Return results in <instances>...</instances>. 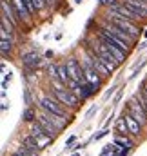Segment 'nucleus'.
I'll return each instance as SVG.
<instances>
[{"mask_svg": "<svg viewBox=\"0 0 147 156\" xmlns=\"http://www.w3.org/2000/svg\"><path fill=\"white\" fill-rule=\"evenodd\" d=\"M37 120L40 122V125L44 127V131H45V133H47L51 138H56V134L60 133V129H58V127H56V125H55L51 120H47V118L44 116V115H38Z\"/></svg>", "mask_w": 147, "mask_h": 156, "instance_id": "obj_14", "label": "nucleus"}, {"mask_svg": "<svg viewBox=\"0 0 147 156\" xmlns=\"http://www.w3.org/2000/svg\"><path fill=\"white\" fill-rule=\"evenodd\" d=\"M116 131L120 134H127L129 133V127H127V122H125V116L124 115H122V118H118V122H116Z\"/></svg>", "mask_w": 147, "mask_h": 156, "instance_id": "obj_22", "label": "nucleus"}, {"mask_svg": "<svg viewBox=\"0 0 147 156\" xmlns=\"http://www.w3.org/2000/svg\"><path fill=\"white\" fill-rule=\"evenodd\" d=\"M145 47H147V40H144V42L140 44V49H145Z\"/></svg>", "mask_w": 147, "mask_h": 156, "instance_id": "obj_30", "label": "nucleus"}, {"mask_svg": "<svg viewBox=\"0 0 147 156\" xmlns=\"http://www.w3.org/2000/svg\"><path fill=\"white\" fill-rule=\"evenodd\" d=\"M144 37H145V40H147V27L144 29Z\"/></svg>", "mask_w": 147, "mask_h": 156, "instance_id": "obj_32", "label": "nucleus"}, {"mask_svg": "<svg viewBox=\"0 0 147 156\" xmlns=\"http://www.w3.org/2000/svg\"><path fill=\"white\" fill-rule=\"evenodd\" d=\"M127 113H129V115H133V116L136 118V120L142 123V127L147 123L145 105H144V102L140 100V96H138V94H136V96H133V98L129 100V104H127Z\"/></svg>", "mask_w": 147, "mask_h": 156, "instance_id": "obj_3", "label": "nucleus"}, {"mask_svg": "<svg viewBox=\"0 0 147 156\" xmlns=\"http://www.w3.org/2000/svg\"><path fill=\"white\" fill-rule=\"evenodd\" d=\"M118 2H122V0H100V5L106 7V9H109V7H113V5H116Z\"/></svg>", "mask_w": 147, "mask_h": 156, "instance_id": "obj_23", "label": "nucleus"}, {"mask_svg": "<svg viewBox=\"0 0 147 156\" xmlns=\"http://www.w3.org/2000/svg\"><path fill=\"white\" fill-rule=\"evenodd\" d=\"M114 144H118L120 147H133V145H134V144L127 138V134H120V133L114 136Z\"/></svg>", "mask_w": 147, "mask_h": 156, "instance_id": "obj_19", "label": "nucleus"}, {"mask_svg": "<svg viewBox=\"0 0 147 156\" xmlns=\"http://www.w3.org/2000/svg\"><path fill=\"white\" fill-rule=\"evenodd\" d=\"M131 149H133V147H122V149H120V153H118V156H129Z\"/></svg>", "mask_w": 147, "mask_h": 156, "instance_id": "obj_28", "label": "nucleus"}, {"mask_svg": "<svg viewBox=\"0 0 147 156\" xmlns=\"http://www.w3.org/2000/svg\"><path fill=\"white\" fill-rule=\"evenodd\" d=\"M96 35H100V37H104V38H107L109 42H113V44H116L120 49H124L125 53H129L131 51V45L127 44V42H124V40H120L118 37H114V35H111V33H107V31H104V29H98L96 31Z\"/></svg>", "mask_w": 147, "mask_h": 156, "instance_id": "obj_15", "label": "nucleus"}, {"mask_svg": "<svg viewBox=\"0 0 147 156\" xmlns=\"http://www.w3.org/2000/svg\"><path fill=\"white\" fill-rule=\"evenodd\" d=\"M22 66H24V69L26 71H35L38 69L40 66H42V58H40V55L35 53V51H31V53H26L24 56H22Z\"/></svg>", "mask_w": 147, "mask_h": 156, "instance_id": "obj_11", "label": "nucleus"}, {"mask_svg": "<svg viewBox=\"0 0 147 156\" xmlns=\"http://www.w3.org/2000/svg\"><path fill=\"white\" fill-rule=\"evenodd\" d=\"M64 107H66V105H64V104H60L53 94H47V96H44V98L40 100V109L49 111V113L58 115V116L67 118V113H66V109H64Z\"/></svg>", "mask_w": 147, "mask_h": 156, "instance_id": "obj_4", "label": "nucleus"}, {"mask_svg": "<svg viewBox=\"0 0 147 156\" xmlns=\"http://www.w3.org/2000/svg\"><path fill=\"white\" fill-rule=\"evenodd\" d=\"M82 69H84L85 80H87L89 83H93V85H96V87H100V85H102V80H104V78L98 75V71L95 69V66H93V62L89 60V56L82 62Z\"/></svg>", "mask_w": 147, "mask_h": 156, "instance_id": "obj_7", "label": "nucleus"}, {"mask_svg": "<svg viewBox=\"0 0 147 156\" xmlns=\"http://www.w3.org/2000/svg\"><path fill=\"white\" fill-rule=\"evenodd\" d=\"M67 71H69V76L76 80L78 83H85V75H84V69H82V64H78L76 58H69L67 60Z\"/></svg>", "mask_w": 147, "mask_h": 156, "instance_id": "obj_9", "label": "nucleus"}, {"mask_svg": "<svg viewBox=\"0 0 147 156\" xmlns=\"http://www.w3.org/2000/svg\"><path fill=\"white\" fill-rule=\"evenodd\" d=\"M0 51H2V56L5 58L7 53L13 51V40H2V42H0Z\"/></svg>", "mask_w": 147, "mask_h": 156, "instance_id": "obj_21", "label": "nucleus"}, {"mask_svg": "<svg viewBox=\"0 0 147 156\" xmlns=\"http://www.w3.org/2000/svg\"><path fill=\"white\" fill-rule=\"evenodd\" d=\"M53 56V51H45V58H51Z\"/></svg>", "mask_w": 147, "mask_h": 156, "instance_id": "obj_31", "label": "nucleus"}, {"mask_svg": "<svg viewBox=\"0 0 147 156\" xmlns=\"http://www.w3.org/2000/svg\"><path fill=\"white\" fill-rule=\"evenodd\" d=\"M24 147H26V149H27V151H29V153H31L33 156H38L40 149H42V147L38 145V142L35 140V138H33V136H31V134L24 138Z\"/></svg>", "mask_w": 147, "mask_h": 156, "instance_id": "obj_17", "label": "nucleus"}, {"mask_svg": "<svg viewBox=\"0 0 147 156\" xmlns=\"http://www.w3.org/2000/svg\"><path fill=\"white\" fill-rule=\"evenodd\" d=\"M0 7H2V15H4L5 18H9L16 27H20L22 22H20V18H18V13H16L13 2H11V0H2V2H0Z\"/></svg>", "mask_w": 147, "mask_h": 156, "instance_id": "obj_10", "label": "nucleus"}, {"mask_svg": "<svg viewBox=\"0 0 147 156\" xmlns=\"http://www.w3.org/2000/svg\"><path fill=\"white\" fill-rule=\"evenodd\" d=\"M24 2H26V5L29 7V11H31L33 15H35V13H38V9H37V5H35V2H33V0H24Z\"/></svg>", "mask_w": 147, "mask_h": 156, "instance_id": "obj_26", "label": "nucleus"}, {"mask_svg": "<svg viewBox=\"0 0 147 156\" xmlns=\"http://www.w3.org/2000/svg\"><path fill=\"white\" fill-rule=\"evenodd\" d=\"M89 47H91V49H93V51H95L100 58H102V62H104V64H106V66L111 69V73H113V71H116V67L120 66V62L116 60V56L111 53L109 49L102 44V40L98 38V35H95V40L89 44Z\"/></svg>", "mask_w": 147, "mask_h": 156, "instance_id": "obj_1", "label": "nucleus"}, {"mask_svg": "<svg viewBox=\"0 0 147 156\" xmlns=\"http://www.w3.org/2000/svg\"><path fill=\"white\" fill-rule=\"evenodd\" d=\"M24 102H26V105H31V93H29V89H24Z\"/></svg>", "mask_w": 147, "mask_h": 156, "instance_id": "obj_27", "label": "nucleus"}, {"mask_svg": "<svg viewBox=\"0 0 147 156\" xmlns=\"http://www.w3.org/2000/svg\"><path fill=\"white\" fill-rule=\"evenodd\" d=\"M98 38L102 40V44H104V45H106V47L109 49L111 53H113V55L116 56V60H118L120 64H122V62H124V60L127 58V53H125L124 49H120V47H118L116 44H113V42H109L107 38H104V37H100V35H98Z\"/></svg>", "mask_w": 147, "mask_h": 156, "instance_id": "obj_13", "label": "nucleus"}, {"mask_svg": "<svg viewBox=\"0 0 147 156\" xmlns=\"http://www.w3.org/2000/svg\"><path fill=\"white\" fill-rule=\"evenodd\" d=\"M74 140H76V136H69V140H67V142H66V147H67V149H71V147H73V144H74Z\"/></svg>", "mask_w": 147, "mask_h": 156, "instance_id": "obj_29", "label": "nucleus"}, {"mask_svg": "<svg viewBox=\"0 0 147 156\" xmlns=\"http://www.w3.org/2000/svg\"><path fill=\"white\" fill-rule=\"evenodd\" d=\"M58 78L67 85V82L71 80V76H69V71H67V64H62V66H58Z\"/></svg>", "mask_w": 147, "mask_h": 156, "instance_id": "obj_20", "label": "nucleus"}, {"mask_svg": "<svg viewBox=\"0 0 147 156\" xmlns=\"http://www.w3.org/2000/svg\"><path fill=\"white\" fill-rule=\"evenodd\" d=\"M11 2H13L15 9H16V13H18L20 22H22V24H31V16H33V13L29 11V7L26 5V2H24V0H11Z\"/></svg>", "mask_w": 147, "mask_h": 156, "instance_id": "obj_12", "label": "nucleus"}, {"mask_svg": "<svg viewBox=\"0 0 147 156\" xmlns=\"http://www.w3.org/2000/svg\"><path fill=\"white\" fill-rule=\"evenodd\" d=\"M22 120L27 122V123H33V122L37 120V111H35L31 105H27V107L24 109V113H22Z\"/></svg>", "mask_w": 147, "mask_h": 156, "instance_id": "obj_18", "label": "nucleus"}, {"mask_svg": "<svg viewBox=\"0 0 147 156\" xmlns=\"http://www.w3.org/2000/svg\"><path fill=\"white\" fill-rule=\"evenodd\" d=\"M31 136L38 142V145H40V147H45V145L53 140V138L44 131V127L40 125V122H38V120H35V122L31 123Z\"/></svg>", "mask_w": 147, "mask_h": 156, "instance_id": "obj_8", "label": "nucleus"}, {"mask_svg": "<svg viewBox=\"0 0 147 156\" xmlns=\"http://www.w3.org/2000/svg\"><path fill=\"white\" fill-rule=\"evenodd\" d=\"M100 29H104V31H107V33H111V35H114V37H118L120 40H124V42H127L129 45H134V42H136V38L131 35V33H127L125 29H122V27H118V26H114L113 22H109V20H106L102 26H100Z\"/></svg>", "mask_w": 147, "mask_h": 156, "instance_id": "obj_6", "label": "nucleus"}, {"mask_svg": "<svg viewBox=\"0 0 147 156\" xmlns=\"http://www.w3.org/2000/svg\"><path fill=\"white\" fill-rule=\"evenodd\" d=\"M82 2H84V0H74V4H82Z\"/></svg>", "mask_w": 147, "mask_h": 156, "instance_id": "obj_33", "label": "nucleus"}, {"mask_svg": "<svg viewBox=\"0 0 147 156\" xmlns=\"http://www.w3.org/2000/svg\"><path fill=\"white\" fill-rule=\"evenodd\" d=\"M107 134H109V129L106 127V129H102L100 133H96V134L93 136V140H100V138H104V136H107Z\"/></svg>", "mask_w": 147, "mask_h": 156, "instance_id": "obj_25", "label": "nucleus"}, {"mask_svg": "<svg viewBox=\"0 0 147 156\" xmlns=\"http://www.w3.org/2000/svg\"><path fill=\"white\" fill-rule=\"evenodd\" d=\"M13 156H33V154H31V153H29V151H27V149L22 145L20 149H16V151L13 153Z\"/></svg>", "mask_w": 147, "mask_h": 156, "instance_id": "obj_24", "label": "nucleus"}, {"mask_svg": "<svg viewBox=\"0 0 147 156\" xmlns=\"http://www.w3.org/2000/svg\"><path fill=\"white\" fill-rule=\"evenodd\" d=\"M106 16H107V20L113 22L114 26H118V27L125 29L127 33H131L134 38H138L140 33H144V31H140L138 22H134V20H129V18H125V16H122V15H116V13H106Z\"/></svg>", "mask_w": 147, "mask_h": 156, "instance_id": "obj_2", "label": "nucleus"}, {"mask_svg": "<svg viewBox=\"0 0 147 156\" xmlns=\"http://www.w3.org/2000/svg\"><path fill=\"white\" fill-rule=\"evenodd\" d=\"M51 94H53L60 104H64L66 107H73V109L78 105V100H80L73 91L69 89V87H64V89H53V93H51Z\"/></svg>", "mask_w": 147, "mask_h": 156, "instance_id": "obj_5", "label": "nucleus"}, {"mask_svg": "<svg viewBox=\"0 0 147 156\" xmlns=\"http://www.w3.org/2000/svg\"><path fill=\"white\" fill-rule=\"evenodd\" d=\"M124 116H125V122H127V127H129V133L133 134V136H140V133H142V123L136 120V118L133 116V115H129L127 111L124 113Z\"/></svg>", "mask_w": 147, "mask_h": 156, "instance_id": "obj_16", "label": "nucleus"}]
</instances>
